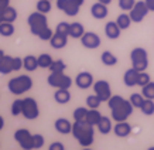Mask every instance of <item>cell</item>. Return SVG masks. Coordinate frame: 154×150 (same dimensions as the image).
Returning a JSON list of instances; mask_svg holds the SVG:
<instances>
[{"mask_svg": "<svg viewBox=\"0 0 154 150\" xmlns=\"http://www.w3.org/2000/svg\"><path fill=\"white\" fill-rule=\"evenodd\" d=\"M107 106L112 111V119L115 122L127 120L129 116L133 113V109H134L130 101L125 99L120 95H112L110 99L107 101Z\"/></svg>", "mask_w": 154, "mask_h": 150, "instance_id": "obj_1", "label": "cell"}, {"mask_svg": "<svg viewBox=\"0 0 154 150\" xmlns=\"http://www.w3.org/2000/svg\"><path fill=\"white\" fill-rule=\"evenodd\" d=\"M94 125H91L86 120H75L72 123V135L78 140L81 146L89 147L95 140V129Z\"/></svg>", "mask_w": 154, "mask_h": 150, "instance_id": "obj_2", "label": "cell"}, {"mask_svg": "<svg viewBox=\"0 0 154 150\" xmlns=\"http://www.w3.org/2000/svg\"><path fill=\"white\" fill-rule=\"evenodd\" d=\"M7 88L13 95L19 96V95L26 94L27 91L33 88V80L28 75H19V77H14L9 81Z\"/></svg>", "mask_w": 154, "mask_h": 150, "instance_id": "obj_3", "label": "cell"}, {"mask_svg": "<svg viewBox=\"0 0 154 150\" xmlns=\"http://www.w3.org/2000/svg\"><path fill=\"white\" fill-rule=\"evenodd\" d=\"M27 23H28V27H30V31L33 36L38 37V34L41 33L44 28L48 27V20H47V16L41 11H34L28 16L27 19Z\"/></svg>", "mask_w": 154, "mask_h": 150, "instance_id": "obj_4", "label": "cell"}, {"mask_svg": "<svg viewBox=\"0 0 154 150\" xmlns=\"http://www.w3.org/2000/svg\"><path fill=\"white\" fill-rule=\"evenodd\" d=\"M130 61L131 67L139 72L146 71L149 68V54L143 47H136L130 52Z\"/></svg>", "mask_w": 154, "mask_h": 150, "instance_id": "obj_5", "label": "cell"}, {"mask_svg": "<svg viewBox=\"0 0 154 150\" xmlns=\"http://www.w3.org/2000/svg\"><path fill=\"white\" fill-rule=\"evenodd\" d=\"M47 82L50 86L52 88H66L69 89L71 85H72V78L68 77V75L64 72V71H52L51 74L48 75Z\"/></svg>", "mask_w": 154, "mask_h": 150, "instance_id": "obj_6", "label": "cell"}, {"mask_svg": "<svg viewBox=\"0 0 154 150\" xmlns=\"http://www.w3.org/2000/svg\"><path fill=\"white\" fill-rule=\"evenodd\" d=\"M14 139L19 143V146L24 150L34 149V135L30 133L28 129H17L14 133Z\"/></svg>", "mask_w": 154, "mask_h": 150, "instance_id": "obj_7", "label": "cell"}, {"mask_svg": "<svg viewBox=\"0 0 154 150\" xmlns=\"http://www.w3.org/2000/svg\"><path fill=\"white\" fill-rule=\"evenodd\" d=\"M27 120H34L40 116V108L38 103L34 98H24L23 99V113H21Z\"/></svg>", "mask_w": 154, "mask_h": 150, "instance_id": "obj_8", "label": "cell"}, {"mask_svg": "<svg viewBox=\"0 0 154 150\" xmlns=\"http://www.w3.org/2000/svg\"><path fill=\"white\" fill-rule=\"evenodd\" d=\"M149 7L146 5V2H136V5L133 6V9L129 11L130 14L131 20H133V23H141L143 20L146 19V16L149 14Z\"/></svg>", "mask_w": 154, "mask_h": 150, "instance_id": "obj_9", "label": "cell"}, {"mask_svg": "<svg viewBox=\"0 0 154 150\" xmlns=\"http://www.w3.org/2000/svg\"><path fill=\"white\" fill-rule=\"evenodd\" d=\"M94 91L98 95L102 102H107L110 96H112V89H110V84L105 80H99L94 82Z\"/></svg>", "mask_w": 154, "mask_h": 150, "instance_id": "obj_10", "label": "cell"}, {"mask_svg": "<svg viewBox=\"0 0 154 150\" xmlns=\"http://www.w3.org/2000/svg\"><path fill=\"white\" fill-rule=\"evenodd\" d=\"M81 44L85 48L89 50H96L100 45V37L94 31H85V34L81 37Z\"/></svg>", "mask_w": 154, "mask_h": 150, "instance_id": "obj_11", "label": "cell"}, {"mask_svg": "<svg viewBox=\"0 0 154 150\" xmlns=\"http://www.w3.org/2000/svg\"><path fill=\"white\" fill-rule=\"evenodd\" d=\"M57 7L60 10H62L66 16L69 17H75L76 14L79 13V6H76L75 3H72L71 0H57Z\"/></svg>", "mask_w": 154, "mask_h": 150, "instance_id": "obj_12", "label": "cell"}, {"mask_svg": "<svg viewBox=\"0 0 154 150\" xmlns=\"http://www.w3.org/2000/svg\"><path fill=\"white\" fill-rule=\"evenodd\" d=\"M75 84L79 89H88L91 86H94V77L91 72H86V71H82L76 75L75 78Z\"/></svg>", "mask_w": 154, "mask_h": 150, "instance_id": "obj_13", "label": "cell"}, {"mask_svg": "<svg viewBox=\"0 0 154 150\" xmlns=\"http://www.w3.org/2000/svg\"><path fill=\"white\" fill-rule=\"evenodd\" d=\"M91 14H92V17L96 20H103L107 17V14H109V10H107V5H103L100 2L98 3H95L92 5L91 7Z\"/></svg>", "mask_w": 154, "mask_h": 150, "instance_id": "obj_14", "label": "cell"}, {"mask_svg": "<svg viewBox=\"0 0 154 150\" xmlns=\"http://www.w3.org/2000/svg\"><path fill=\"white\" fill-rule=\"evenodd\" d=\"M68 37H69V36L55 31L54 36L51 37V40H50V44H51L52 48H55V50H61V48L66 47V44H68Z\"/></svg>", "mask_w": 154, "mask_h": 150, "instance_id": "obj_15", "label": "cell"}, {"mask_svg": "<svg viewBox=\"0 0 154 150\" xmlns=\"http://www.w3.org/2000/svg\"><path fill=\"white\" fill-rule=\"evenodd\" d=\"M105 34H106V37L110 38V40H117L122 34V28L117 26L116 21H109V23H106V26H105Z\"/></svg>", "mask_w": 154, "mask_h": 150, "instance_id": "obj_16", "label": "cell"}, {"mask_svg": "<svg viewBox=\"0 0 154 150\" xmlns=\"http://www.w3.org/2000/svg\"><path fill=\"white\" fill-rule=\"evenodd\" d=\"M139 74H140V72L137 70H134L133 67L129 68V70L125 72V75H123V82H125V85L129 86V88L136 86V85H137V80H139Z\"/></svg>", "mask_w": 154, "mask_h": 150, "instance_id": "obj_17", "label": "cell"}, {"mask_svg": "<svg viewBox=\"0 0 154 150\" xmlns=\"http://www.w3.org/2000/svg\"><path fill=\"white\" fill-rule=\"evenodd\" d=\"M54 126H55V130L61 135H68V133H72V123L65 119V117H60V119H57L55 123H54Z\"/></svg>", "mask_w": 154, "mask_h": 150, "instance_id": "obj_18", "label": "cell"}, {"mask_svg": "<svg viewBox=\"0 0 154 150\" xmlns=\"http://www.w3.org/2000/svg\"><path fill=\"white\" fill-rule=\"evenodd\" d=\"M113 133H115L117 137H127L131 133V126L126 122V120H123V122H116V125L113 127Z\"/></svg>", "mask_w": 154, "mask_h": 150, "instance_id": "obj_19", "label": "cell"}, {"mask_svg": "<svg viewBox=\"0 0 154 150\" xmlns=\"http://www.w3.org/2000/svg\"><path fill=\"white\" fill-rule=\"evenodd\" d=\"M54 99H55L57 103H60V105H65L71 101V94L69 91L66 88H58L55 91V94H54Z\"/></svg>", "mask_w": 154, "mask_h": 150, "instance_id": "obj_20", "label": "cell"}, {"mask_svg": "<svg viewBox=\"0 0 154 150\" xmlns=\"http://www.w3.org/2000/svg\"><path fill=\"white\" fill-rule=\"evenodd\" d=\"M10 72H13V57L5 55L3 60L0 61V74L7 75Z\"/></svg>", "mask_w": 154, "mask_h": 150, "instance_id": "obj_21", "label": "cell"}, {"mask_svg": "<svg viewBox=\"0 0 154 150\" xmlns=\"http://www.w3.org/2000/svg\"><path fill=\"white\" fill-rule=\"evenodd\" d=\"M24 61V70L28 71V72H33L35 71L38 67V57H34V55H26L23 58Z\"/></svg>", "mask_w": 154, "mask_h": 150, "instance_id": "obj_22", "label": "cell"}, {"mask_svg": "<svg viewBox=\"0 0 154 150\" xmlns=\"http://www.w3.org/2000/svg\"><path fill=\"white\" fill-rule=\"evenodd\" d=\"M85 34V27L81 23H71L69 24V37L79 38Z\"/></svg>", "mask_w": 154, "mask_h": 150, "instance_id": "obj_23", "label": "cell"}, {"mask_svg": "<svg viewBox=\"0 0 154 150\" xmlns=\"http://www.w3.org/2000/svg\"><path fill=\"white\" fill-rule=\"evenodd\" d=\"M100 61H102L103 65L106 67H113L117 64V57L110 51H103L102 55H100Z\"/></svg>", "mask_w": 154, "mask_h": 150, "instance_id": "obj_24", "label": "cell"}, {"mask_svg": "<svg viewBox=\"0 0 154 150\" xmlns=\"http://www.w3.org/2000/svg\"><path fill=\"white\" fill-rule=\"evenodd\" d=\"M116 23L117 26L122 28V30H127V28L131 26V23H133V20H131L130 17V14H127V13H122L117 16V19H116Z\"/></svg>", "mask_w": 154, "mask_h": 150, "instance_id": "obj_25", "label": "cell"}, {"mask_svg": "<svg viewBox=\"0 0 154 150\" xmlns=\"http://www.w3.org/2000/svg\"><path fill=\"white\" fill-rule=\"evenodd\" d=\"M98 130L100 132L102 135H109L110 130H112V120L107 116H102V119H100L98 123Z\"/></svg>", "mask_w": 154, "mask_h": 150, "instance_id": "obj_26", "label": "cell"}, {"mask_svg": "<svg viewBox=\"0 0 154 150\" xmlns=\"http://www.w3.org/2000/svg\"><path fill=\"white\" fill-rule=\"evenodd\" d=\"M100 119H102V115H100V112H99L98 109H89L85 120L89 122L91 125H94V126H98V123Z\"/></svg>", "mask_w": 154, "mask_h": 150, "instance_id": "obj_27", "label": "cell"}, {"mask_svg": "<svg viewBox=\"0 0 154 150\" xmlns=\"http://www.w3.org/2000/svg\"><path fill=\"white\" fill-rule=\"evenodd\" d=\"M16 31L13 23H7V21H3L0 24V36L2 37H11Z\"/></svg>", "mask_w": 154, "mask_h": 150, "instance_id": "obj_28", "label": "cell"}, {"mask_svg": "<svg viewBox=\"0 0 154 150\" xmlns=\"http://www.w3.org/2000/svg\"><path fill=\"white\" fill-rule=\"evenodd\" d=\"M140 111L143 113H144L146 116H151V115H154V99H144V102H143V105H141Z\"/></svg>", "mask_w": 154, "mask_h": 150, "instance_id": "obj_29", "label": "cell"}, {"mask_svg": "<svg viewBox=\"0 0 154 150\" xmlns=\"http://www.w3.org/2000/svg\"><path fill=\"white\" fill-rule=\"evenodd\" d=\"M17 20V10L9 6L7 9H6L5 14H3V21H7V23H14Z\"/></svg>", "mask_w": 154, "mask_h": 150, "instance_id": "obj_30", "label": "cell"}, {"mask_svg": "<svg viewBox=\"0 0 154 150\" xmlns=\"http://www.w3.org/2000/svg\"><path fill=\"white\" fill-rule=\"evenodd\" d=\"M35 9L38 11H41V13L47 14L51 11L52 9V5H51V0H38L37 2V6H35Z\"/></svg>", "mask_w": 154, "mask_h": 150, "instance_id": "obj_31", "label": "cell"}, {"mask_svg": "<svg viewBox=\"0 0 154 150\" xmlns=\"http://www.w3.org/2000/svg\"><path fill=\"white\" fill-rule=\"evenodd\" d=\"M52 61L54 60L51 58V55L47 54V52H44V54H41V55L38 57V67L40 68H50Z\"/></svg>", "mask_w": 154, "mask_h": 150, "instance_id": "obj_32", "label": "cell"}, {"mask_svg": "<svg viewBox=\"0 0 154 150\" xmlns=\"http://www.w3.org/2000/svg\"><path fill=\"white\" fill-rule=\"evenodd\" d=\"M100 103H102V101H100V98L96 94L89 95L88 98H86V105H88L89 109H98Z\"/></svg>", "mask_w": 154, "mask_h": 150, "instance_id": "obj_33", "label": "cell"}, {"mask_svg": "<svg viewBox=\"0 0 154 150\" xmlns=\"http://www.w3.org/2000/svg\"><path fill=\"white\" fill-rule=\"evenodd\" d=\"M10 112L13 116H19L23 113V99H16L13 103H11V109Z\"/></svg>", "mask_w": 154, "mask_h": 150, "instance_id": "obj_34", "label": "cell"}, {"mask_svg": "<svg viewBox=\"0 0 154 150\" xmlns=\"http://www.w3.org/2000/svg\"><path fill=\"white\" fill-rule=\"evenodd\" d=\"M141 94H143V96L147 99H154V82L153 81H150L149 84L143 86Z\"/></svg>", "mask_w": 154, "mask_h": 150, "instance_id": "obj_35", "label": "cell"}, {"mask_svg": "<svg viewBox=\"0 0 154 150\" xmlns=\"http://www.w3.org/2000/svg\"><path fill=\"white\" fill-rule=\"evenodd\" d=\"M88 108H84V106H79V108H76L72 113V116H74V120H85L86 119V115H88Z\"/></svg>", "mask_w": 154, "mask_h": 150, "instance_id": "obj_36", "label": "cell"}, {"mask_svg": "<svg viewBox=\"0 0 154 150\" xmlns=\"http://www.w3.org/2000/svg\"><path fill=\"white\" fill-rule=\"evenodd\" d=\"M144 96H143V94H131L130 95V101L131 105L134 106V108H141V105H143V102H144Z\"/></svg>", "mask_w": 154, "mask_h": 150, "instance_id": "obj_37", "label": "cell"}, {"mask_svg": "<svg viewBox=\"0 0 154 150\" xmlns=\"http://www.w3.org/2000/svg\"><path fill=\"white\" fill-rule=\"evenodd\" d=\"M48 70L51 71H65L66 70V64L62 60H55V61H52L51 67L48 68Z\"/></svg>", "mask_w": 154, "mask_h": 150, "instance_id": "obj_38", "label": "cell"}, {"mask_svg": "<svg viewBox=\"0 0 154 150\" xmlns=\"http://www.w3.org/2000/svg\"><path fill=\"white\" fill-rule=\"evenodd\" d=\"M151 81V78H150V75L146 72V71H141L140 74H139V80H137V85L139 86H144V85H147Z\"/></svg>", "mask_w": 154, "mask_h": 150, "instance_id": "obj_39", "label": "cell"}, {"mask_svg": "<svg viewBox=\"0 0 154 150\" xmlns=\"http://www.w3.org/2000/svg\"><path fill=\"white\" fill-rule=\"evenodd\" d=\"M136 5V0H119V7L125 11H130L133 6Z\"/></svg>", "mask_w": 154, "mask_h": 150, "instance_id": "obj_40", "label": "cell"}, {"mask_svg": "<svg viewBox=\"0 0 154 150\" xmlns=\"http://www.w3.org/2000/svg\"><path fill=\"white\" fill-rule=\"evenodd\" d=\"M54 36V33H52V30L50 27H47V28H44L41 33L38 34V38L41 40V41H50L51 40V37Z\"/></svg>", "mask_w": 154, "mask_h": 150, "instance_id": "obj_41", "label": "cell"}, {"mask_svg": "<svg viewBox=\"0 0 154 150\" xmlns=\"http://www.w3.org/2000/svg\"><path fill=\"white\" fill-rule=\"evenodd\" d=\"M55 31L69 36V23H66V21H61V23H58V24H57Z\"/></svg>", "mask_w": 154, "mask_h": 150, "instance_id": "obj_42", "label": "cell"}, {"mask_svg": "<svg viewBox=\"0 0 154 150\" xmlns=\"http://www.w3.org/2000/svg\"><path fill=\"white\" fill-rule=\"evenodd\" d=\"M10 6V0H0V24L3 23V14Z\"/></svg>", "mask_w": 154, "mask_h": 150, "instance_id": "obj_43", "label": "cell"}, {"mask_svg": "<svg viewBox=\"0 0 154 150\" xmlns=\"http://www.w3.org/2000/svg\"><path fill=\"white\" fill-rule=\"evenodd\" d=\"M24 68V61L20 57H13V71H20Z\"/></svg>", "mask_w": 154, "mask_h": 150, "instance_id": "obj_44", "label": "cell"}, {"mask_svg": "<svg viewBox=\"0 0 154 150\" xmlns=\"http://www.w3.org/2000/svg\"><path fill=\"white\" fill-rule=\"evenodd\" d=\"M44 146V137L41 135H34V149H41Z\"/></svg>", "mask_w": 154, "mask_h": 150, "instance_id": "obj_45", "label": "cell"}, {"mask_svg": "<svg viewBox=\"0 0 154 150\" xmlns=\"http://www.w3.org/2000/svg\"><path fill=\"white\" fill-rule=\"evenodd\" d=\"M48 150H65V146L62 145L61 142H52L51 146L48 147Z\"/></svg>", "mask_w": 154, "mask_h": 150, "instance_id": "obj_46", "label": "cell"}, {"mask_svg": "<svg viewBox=\"0 0 154 150\" xmlns=\"http://www.w3.org/2000/svg\"><path fill=\"white\" fill-rule=\"evenodd\" d=\"M150 11H154V0H144Z\"/></svg>", "mask_w": 154, "mask_h": 150, "instance_id": "obj_47", "label": "cell"}, {"mask_svg": "<svg viewBox=\"0 0 154 150\" xmlns=\"http://www.w3.org/2000/svg\"><path fill=\"white\" fill-rule=\"evenodd\" d=\"M71 2H72V3H75L76 6H79V7L85 3V0H71Z\"/></svg>", "mask_w": 154, "mask_h": 150, "instance_id": "obj_48", "label": "cell"}, {"mask_svg": "<svg viewBox=\"0 0 154 150\" xmlns=\"http://www.w3.org/2000/svg\"><path fill=\"white\" fill-rule=\"evenodd\" d=\"M5 127V119H3V116H0V130Z\"/></svg>", "mask_w": 154, "mask_h": 150, "instance_id": "obj_49", "label": "cell"}, {"mask_svg": "<svg viewBox=\"0 0 154 150\" xmlns=\"http://www.w3.org/2000/svg\"><path fill=\"white\" fill-rule=\"evenodd\" d=\"M98 2H100V3H103V5H110L113 0H98Z\"/></svg>", "mask_w": 154, "mask_h": 150, "instance_id": "obj_50", "label": "cell"}]
</instances>
